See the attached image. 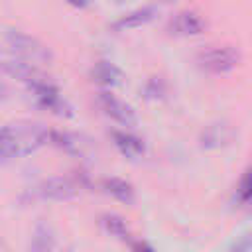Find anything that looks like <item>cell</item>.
I'll return each instance as SVG.
<instances>
[{
	"mask_svg": "<svg viewBox=\"0 0 252 252\" xmlns=\"http://www.w3.org/2000/svg\"><path fill=\"white\" fill-rule=\"evenodd\" d=\"M45 126L35 122H14L0 128V161L30 156L49 142Z\"/></svg>",
	"mask_w": 252,
	"mask_h": 252,
	"instance_id": "6da1fadb",
	"label": "cell"
},
{
	"mask_svg": "<svg viewBox=\"0 0 252 252\" xmlns=\"http://www.w3.org/2000/svg\"><path fill=\"white\" fill-rule=\"evenodd\" d=\"M28 89H30L35 104L41 106L43 110H47L55 116H61V118L73 116V106L67 102V98L61 94V91L47 77H39L37 81L28 85Z\"/></svg>",
	"mask_w": 252,
	"mask_h": 252,
	"instance_id": "7a4b0ae2",
	"label": "cell"
},
{
	"mask_svg": "<svg viewBox=\"0 0 252 252\" xmlns=\"http://www.w3.org/2000/svg\"><path fill=\"white\" fill-rule=\"evenodd\" d=\"M242 55L232 45H209L197 53V65L207 73H228L240 63Z\"/></svg>",
	"mask_w": 252,
	"mask_h": 252,
	"instance_id": "3957f363",
	"label": "cell"
},
{
	"mask_svg": "<svg viewBox=\"0 0 252 252\" xmlns=\"http://www.w3.org/2000/svg\"><path fill=\"white\" fill-rule=\"evenodd\" d=\"M6 41L14 49V53H18L20 59H24L28 63H43L51 57L49 49L37 37L30 35V33H24L20 30H10L6 33Z\"/></svg>",
	"mask_w": 252,
	"mask_h": 252,
	"instance_id": "277c9868",
	"label": "cell"
},
{
	"mask_svg": "<svg viewBox=\"0 0 252 252\" xmlns=\"http://www.w3.org/2000/svg\"><path fill=\"white\" fill-rule=\"evenodd\" d=\"M81 189V181L73 177H49L43 179L35 189V197L45 199V201H67L75 197Z\"/></svg>",
	"mask_w": 252,
	"mask_h": 252,
	"instance_id": "5b68a950",
	"label": "cell"
},
{
	"mask_svg": "<svg viewBox=\"0 0 252 252\" xmlns=\"http://www.w3.org/2000/svg\"><path fill=\"white\" fill-rule=\"evenodd\" d=\"M98 106L102 108V112L108 118H112L120 126L130 128V126H136V122H138V116H136L134 108L130 104H126L122 98L114 96L110 91H100L98 93Z\"/></svg>",
	"mask_w": 252,
	"mask_h": 252,
	"instance_id": "8992f818",
	"label": "cell"
},
{
	"mask_svg": "<svg viewBox=\"0 0 252 252\" xmlns=\"http://www.w3.org/2000/svg\"><path fill=\"white\" fill-rule=\"evenodd\" d=\"M167 30L173 35H199L205 30V20L193 10H179L169 20Z\"/></svg>",
	"mask_w": 252,
	"mask_h": 252,
	"instance_id": "52a82bcc",
	"label": "cell"
},
{
	"mask_svg": "<svg viewBox=\"0 0 252 252\" xmlns=\"http://www.w3.org/2000/svg\"><path fill=\"white\" fill-rule=\"evenodd\" d=\"M158 14V8L156 6H142V8H136L124 16H120L116 22H112V30L114 32H124V30H134V28H140L148 22H152Z\"/></svg>",
	"mask_w": 252,
	"mask_h": 252,
	"instance_id": "ba28073f",
	"label": "cell"
},
{
	"mask_svg": "<svg viewBox=\"0 0 252 252\" xmlns=\"http://www.w3.org/2000/svg\"><path fill=\"white\" fill-rule=\"evenodd\" d=\"M112 140H114V146L118 148V152L128 158V159H138L144 156L146 152V144L142 138H138L136 134L132 132H126V130H116L112 132Z\"/></svg>",
	"mask_w": 252,
	"mask_h": 252,
	"instance_id": "9c48e42d",
	"label": "cell"
},
{
	"mask_svg": "<svg viewBox=\"0 0 252 252\" xmlns=\"http://www.w3.org/2000/svg\"><path fill=\"white\" fill-rule=\"evenodd\" d=\"M49 142L55 144L57 148L65 150L67 154H73V156H85L87 150L91 148V144L83 136L73 134V132H57V130H51L49 132Z\"/></svg>",
	"mask_w": 252,
	"mask_h": 252,
	"instance_id": "30bf717a",
	"label": "cell"
},
{
	"mask_svg": "<svg viewBox=\"0 0 252 252\" xmlns=\"http://www.w3.org/2000/svg\"><path fill=\"white\" fill-rule=\"evenodd\" d=\"M2 67H4V71H6L10 77H14V79H18V81H22V83H26V85H32L33 81H37L39 77H43V75L33 67V63H28V61H24V59H8V61L2 63Z\"/></svg>",
	"mask_w": 252,
	"mask_h": 252,
	"instance_id": "8fae6325",
	"label": "cell"
},
{
	"mask_svg": "<svg viewBox=\"0 0 252 252\" xmlns=\"http://www.w3.org/2000/svg\"><path fill=\"white\" fill-rule=\"evenodd\" d=\"M232 136H234V130L230 126H226V124H211L201 134V146H205V148H220V146L230 144Z\"/></svg>",
	"mask_w": 252,
	"mask_h": 252,
	"instance_id": "7c38bea8",
	"label": "cell"
},
{
	"mask_svg": "<svg viewBox=\"0 0 252 252\" xmlns=\"http://www.w3.org/2000/svg\"><path fill=\"white\" fill-rule=\"evenodd\" d=\"M93 77L102 87H116L122 83V71L110 61H98L93 67Z\"/></svg>",
	"mask_w": 252,
	"mask_h": 252,
	"instance_id": "4fadbf2b",
	"label": "cell"
},
{
	"mask_svg": "<svg viewBox=\"0 0 252 252\" xmlns=\"http://www.w3.org/2000/svg\"><path fill=\"white\" fill-rule=\"evenodd\" d=\"M102 189H104L106 195H110L116 201H122L126 205L134 201V187L128 181L120 179V177H106L102 181Z\"/></svg>",
	"mask_w": 252,
	"mask_h": 252,
	"instance_id": "5bb4252c",
	"label": "cell"
},
{
	"mask_svg": "<svg viewBox=\"0 0 252 252\" xmlns=\"http://www.w3.org/2000/svg\"><path fill=\"white\" fill-rule=\"evenodd\" d=\"M53 248H55V236L51 228L45 224H37L32 234L30 250L32 252H53Z\"/></svg>",
	"mask_w": 252,
	"mask_h": 252,
	"instance_id": "9a60e30c",
	"label": "cell"
},
{
	"mask_svg": "<svg viewBox=\"0 0 252 252\" xmlns=\"http://www.w3.org/2000/svg\"><path fill=\"white\" fill-rule=\"evenodd\" d=\"M104 230L114 236V238H120V240H130V230H128V224L124 222V219H120L118 215H104L100 219Z\"/></svg>",
	"mask_w": 252,
	"mask_h": 252,
	"instance_id": "2e32d148",
	"label": "cell"
},
{
	"mask_svg": "<svg viewBox=\"0 0 252 252\" xmlns=\"http://www.w3.org/2000/svg\"><path fill=\"white\" fill-rule=\"evenodd\" d=\"M236 195L240 203H252V167H248L236 187Z\"/></svg>",
	"mask_w": 252,
	"mask_h": 252,
	"instance_id": "e0dca14e",
	"label": "cell"
},
{
	"mask_svg": "<svg viewBox=\"0 0 252 252\" xmlns=\"http://www.w3.org/2000/svg\"><path fill=\"white\" fill-rule=\"evenodd\" d=\"M163 93H165V83H163V79L152 77V79L148 81V85H146V96L158 98V96H161Z\"/></svg>",
	"mask_w": 252,
	"mask_h": 252,
	"instance_id": "ac0fdd59",
	"label": "cell"
},
{
	"mask_svg": "<svg viewBox=\"0 0 252 252\" xmlns=\"http://www.w3.org/2000/svg\"><path fill=\"white\" fill-rule=\"evenodd\" d=\"M250 248H252V238L250 236H242V238H238L234 242L232 252H250Z\"/></svg>",
	"mask_w": 252,
	"mask_h": 252,
	"instance_id": "d6986e66",
	"label": "cell"
},
{
	"mask_svg": "<svg viewBox=\"0 0 252 252\" xmlns=\"http://www.w3.org/2000/svg\"><path fill=\"white\" fill-rule=\"evenodd\" d=\"M130 246H132V252H156L148 242L144 240H130Z\"/></svg>",
	"mask_w": 252,
	"mask_h": 252,
	"instance_id": "ffe728a7",
	"label": "cell"
},
{
	"mask_svg": "<svg viewBox=\"0 0 252 252\" xmlns=\"http://www.w3.org/2000/svg\"><path fill=\"white\" fill-rule=\"evenodd\" d=\"M73 6H85L87 4V0H69Z\"/></svg>",
	"mask_w": 252,
	"mask_h": 252,
	"instance_id": "44dd1931",
	"label": "cell"
}]
</instances>
